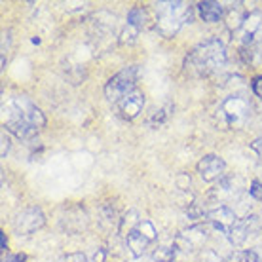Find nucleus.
Returning a JSON list of instances; mask_svg holds the SVG:
<instances>
[{
    "instance_id": "1",
    "label": "nucleus",
    "mask_w": 262,
    "mask_h": 262,
    "mask_svg": "<svg viewBox=\"0 0 262 262\" xmlns=\"http://www.w3.org/2000/svg\"><path fill=\"white\" fill-rule=\"evenodd\" d=\"M46 125V118L38 106L27 97H13L4 105V127L19 139L36 137Z\"/></svg>"
},
{
    "instance_id": "2",
    "label": "nucleus",
    "mask_w": 262,
    "mask_h": 262,
    "mask_svg": "<svg viewBox=\"0 0 262 262\" xmlns=\"http://www.w3.org/2000/svg\"><path fill=\"white\" fill-rule=\"evenodd\" d=\"M224 63H226V48L223 40L207 38L188 52L184 59V71L194 78H207L221 71Z\"/></svg>"
},
{
    "instance_id": "3",
    "label": "nucleus",
    "mask_w": 262,
    "mask_h": 262,
    "mask_svg": "<svg viewBox=\"0 0 262 262\" xmlns=\"http://www.w3.org/2000/svg\"><path fill=\"white\" fill-rule=\"evenodd\" d=\"M192 8L186 2H160L156 4V31L165 38L179 33L184 23H190Z\"/></svg>"
},
{
    "instance_id": "4",
    "label": "nucleus",
    "mask_w": 262,
    "mask_h": 262,
    "mask_svg": "<svg viewBox=\"0 0 262 262\" xmlns=\"http://www.w3.org/2000/svg\"><path fill=\"white\" fill-rule=\"evenodd\" d=\"M251 116V103L243 95H230L216 111V122L224 129H237L245 125Z\"/></svg>"
},
{
    "instance_id": "5",
    "label": "nucleus",
    "mask_w": 262,
    "mask_h": 262,
    "mask_svg": "<svg viewBox=\"0 0 262 262\" xmlns=\"http://www.w3.org/2000/svg\"><path fill=\"white\" fill-rule=\"evenodd\" d=\"M139 78V69L137 67H127L124 71H120L118 74H114L105 85V95L112 103H120L124 97H127L129 93L135 92Z\"/></svg>"
},
{
    "instance_id": "6",
    "label": "nucleus",
    "mask_w": 262,
    "mask_h": 262,
    "mask_svg": "<svg viewBox=\"0 0 262 262\" xmlns=\"http://www.w3.org/2000/svg\"><path fill=\"white\" fill-rule=\"evenodd\" d=\"M156 237L158 232L154 228V224L150 221H141L125 236V243H127V249H129L131 255L139 258V256L144 255V251L150 247V243L156 242Z\"/></svg>"
},
{
    "instance_id": "7",
    "label": "nucleus",
    "mask_w": 262,
    "mask_h": 262,
    "mask_svg": "<svg viewBox=\"0 0 262 262\" xmlns=\"http://www.w3.org/2000/svg\"><path fill=\"white\" fill-rule=\"evenodd\" d=\"M243 48H255L262 42V12H249L243 21L242 29L237 31Z\"/></svg>"
},
{
    "instance_id": "8",
    "label": "nucleus",
    "mask_w": 262,
    "mask_h": 262,
    "mask_svg": "<svg viewBox=\"0 0 262 262\" xmlns=\"http://www.w3.org/2000/svg\"><path fill=\"white\" fill-rule=\"evenodd\" d=\"M46 224V216L42 213L40 207H27L15 216L13 221V230L19 234V236H29L36 230H40Z\"/></svg>"
},
{
    "instance_id": "9",
    "label": "nucleus",
    "mask_w": 262,
    "mask_h": 262,
    "mask_svg": "<svg viewBox=\"0 0 262 262\" xmlns=\"http://www.w3.org/2000/svg\"><path fill=\"white\" fill-rule=\"evenodd\" d=\"M207 232H209L207 224H194L188 230H184L183 234H179L177 239H175V247L181 251H186V253L200 249L207 239Z\"/></svg>"
},
{
    "instance_id": "10",
    "label": "nucleus",
    "mask_w": 262,
    "mask_h": 262,
    "mask_svg": "<svg viewBox=\"0 0 262 262\" xmlns=\"http://www.w3.org/2000/svg\"><path fill=\"white\" fill-rule=\"evenodd\" d=\"M258 228H260V221L256 215H247L243 219H237L236 224L230 230V242H232V245H243L247 242V237L253 236Z\"/></svg>"
},
{
    "instance_id": "11",
    "label": "nucleus",
    "mask_w": 262,
    "mask_h": 262,
    "mask_svg": "<svg viewBox=\"0 0 262 262\" xmlns=\"http://www.w3.org/2000/svg\"><path fill=\"white\" fill-rule=\"evenodd\" d=\"M224 169H226L224 160L215 156V154L203 156L202 160H200V164H198V173H200V177H202L205 183H213L216 179H221L224 175Z\"/></svg>"
},
{
    "instance_id": "12",
    "label": "nucleus",
    "mask_w": 262,
    "mask_h": 262,
    "mask_svg": "<svg viewBox=\"0 0 262 262\" xmlns=\"http://www.w3.org/2000/svg\"><path fill=\"white\" fill-rule=\"evenodd\" d=\"M207 221H209V224L215 230H219V232H223V234L230 236V230H232V226L236 224L237 219H236V213L230 209V207L221 205V207H216V209L207 213Z\"/></svg>"
},
{
    "instance_id": "13",
    "label": "nucleus",
    "mask_w": 262,
    "mask_h": 262,
    "mask_svg": "<svg viewBox=\"0 0 262 262\" xmlns=\"http://www.w3.org/2000/svg\"><path fill=\"white\" fill-rule=\"evenodd\" d=\"M143 106H144V95L141 92H133V93H129L127 97H124L120 101L118 111H120V114H122V118L133 120L141 114Z\"/></svg>"
},
{
    "instance_id": "14",
    "label": "nucleus",
    "mask_w": 262,
    "mask_h": 262,
    "mask_svg": "<svg viewBox=\"0 0 262 262\" xmlns=\"http://www.w3.org/2000/svg\"><path fill=\"white\" fill-rule=\"evenodd\" d=\"M198 12L202 15L203 21H207V23H215L223 17L224 13V8L221 2H215V0H203L198 4Z\"/></svg>"
},
{
    "instance_id": "15",
    "label": "nucleus",
    "mask_w": 262,
    "mask_h": 262,
    "mask_svg": "<svg viewBox=\"0 0 262 262\" xmlns=\"http://www.w3.org/2000/svg\"><path fill=\"white\" fill-rule=\"evenodd\" d=\"M245 17H247V12H245L243 4H234L226 13V27L230 31H239Z\"/></svg>"
},
{
    "instance_id": "16",
    "label": "nucleus",
    "mask_w": 262,
    "mask_h": 262,
    "mask_svg": "<svg viewBox=\"0 0 262 262\" xmlns=\"http://www.w3.org/2000/svg\"><path fill=\"white\" fill-rule=\"evenodd\" d=\"M171 112H173V105H171V103H165L162 108H154V111L150 112V116H148V120H146V124L150 125V127H158V125H162L165 120L169 118Z\"/></svg>"
},
{
    "instance_id": "17",
    "label": "nucleus",
    "mask_w": 262,
    "mask_h": 262,
    "mask_svg": "<svg viewBox=\"0 0 262 262\" xmlns=\"http://www.w3.org/2000/svg\"><path fill=\"white\" fill-rule=\"evenodd\" d=\"M146 21H148V10L146 8H133L129 12V15H127V25L135 27V29H144L146 27Z\"/></svg>"
},
{
    "instance_id": "18",
    "label": "nucleus",
    "mask_w": 262,
    "mask_h": 262,
    "mask_svg": "<svg viewBox=\"0 0 262 262\" xmlns=\"http://www.w3.org/2000/svg\"><path fill=\"white\" fill-rule=\"evenodd\" d=\"M175 258V247H158L152 253V262H173Z\"/></svg>"
},
{
    "instance_id": "19",
    "label": "nucleus",
    "mask_w": 262,
    "mask_h": 262,
    "mask_svg": "<svg viewBox=\"0 0 262 262\" xmlns=\"http://www.w3.org/2000/svg\"><path fill=\"white\" fill-rule=\"evenodd\" d=\"M226 262H258V255L255 251H237L228 256Z\"/></svg>"
},
{
    "instance_id": "20",
    "label": "nucleus",
    "mask_w": 262,
    "mask_h": 262,
    "mask_svg": "<svg viewBox=\"0 0 262 262\" xmlns=\"http://www.w3.org/2000/svg\"><path fill=\"white\" fill-rule=\"evenodd\" d=\"M137 34H139V29H135V27H131V25H125V29L122 31V34H120V42H122V44H133V42L137 40Z\"/></svg>"
},
{
    "instance_id": "21",
    "label": "nucleus",
    "mask_w": 262,
    "mask_h": 262,
    "mask_svg": "<svg viewBox=\"0 0 262 262\" xmlns=\"http://www.w3.org/2000/svg\"><path fill=\"white\" fill-rule=\"evenodd\" d=\"M55 262H88V256L84 253H72V255H65L57 258Z\"/></svg>"
},
{
    "instance_id": "22",
    "label": "nucleus",
    "mask_w": 262,
    "mask_h": 262,
    "mask_svg": "<svg viewBox=\"0 0 262 262\" xmlns=\"http://www.w3.org/2000/svg\"><path fill=\"white\" fill-rule=\"evenodd\" d=\"M249 194L255 198L256 202H262V183L260 181H253V183H251Z\"/></svg>"
},
{
    "instance_id": "23",
    "label": "nucleus",
    "mask_w": 262,
    "mask_h": 262,
    "mask_svg": "<svg viewBox=\"0 0 262 262\" xmlns=\"http://www.w3.org/2000/svg\"><path fill=\"white\" fill-rule=\"evenodd\" d=\"M251 88H253V93H255L256 97L262 99V76H255L253 82H251Z\"/></svg>"
},
{
    "instance_id": "24",
    "label": "nucleus",
    "mask_w": 262,
    "mask_h": 262,
    "mask_svg": "<svg viewBox=\"0 0 262 262\" xmlns=\"http://www.w3.org/2000/svg\"><path fill=\"white\" fill-rule=\"evenodd\" d=\"M105 256H106V251L101 247V249L93 251L92 256L88 258V262H105Z\"/></svg>"
},
{
    "instance_id": "25",
    "label": "nucleus",
    "mask_w": 262,
    "mask_h": 262,
    "mask_svg": "<svg viewBox=\"0 0 262 262\" xmlns=\"http://www.w3.org/2000/svg\"><path fill=\"white\" fill-rule=\"evenodd\" d=\"M0 139H2V150H0V154H2V158H6V152L10 150V137L6 135V129L2 131Z\"/></svg>"
},
{
    "instance_id": "26",
    "label": "nucleus",
    "mask_w": 262,
    "mask_h": 262,
    "mask_svg": "<svg viewBox=\"0 0 262 262\" xmlns=\"http://www.w3.org/2000/svg\"><path fill=\"white\" fill-rule=\"evenodd\" d=\"M27 256L23 255V253H17V255H6L4 258H2V262H23Z\"/></svg>"
},
{
    "instance_id": "27",
    "label": "nucleus",
    "mask_w": 262,
    "mask_h": 262,
    "mask_svg": "<svg viewBox=\"0 0 262 262\" xmlns=\"http://www.w3.org/2000/svg\"><path fill=\"white\" fill-rule=\"evenodd\" d=\"M251 148H253V150L258 154V158L262 160V137H258L256 141H253V143H251Z\"/></svg>"
},
{
    "instance_id": "28",
    "label": "nucleus",
    "mask_w": 262,
    "mask_h": 262,
    "mask_svg": "<svg viewBox=\"0 0 262 262\" xmlns=\"http://www.w3.org/2000/svg\"><path fill=\"white\" fill-rule=\"evenodd\" d=\"M0 247H2V251L6 253L8 249V239H6V234L4 232H0Z\"/></svg>"
}]
</instances>
